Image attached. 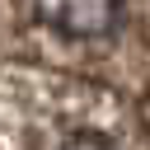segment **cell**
Segmentation results:
<instances>
[{
	"mask_svg": "<svg viewBox=\"0 0 150 150\" xmlns=\"http://www.w3.org/2000/svg\"><path fill=\"white\" fill-rule=\"evenodd\" d=\"M127 0H33V14L61 38H108Z\"/></svg>",
	"mask_w": 150,
	"mask_h": 150,
	"instance_id": "1",
	"label": "cell"
},
{
	"mask_svg": "<svg viewBox=\"0 0 150 150\" xmlns=\"http://www.w3.org/2000/svg\"><path fill=\"white\" fill-rule=\"evenodd\" d=\"M70 150H112V145L98 141V136H80V141H70Z\"/></svg>",
	"mask_w": 150,
	"mask_h": 150,
	"instance_id": "2",
	"label": "cell"
}]
</instances>
